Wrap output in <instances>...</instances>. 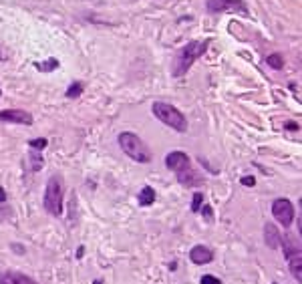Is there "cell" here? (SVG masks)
I'll use <instances>...</instances> for the list:
<instances>
[{
	"label": "cell",
	"instance_id": "1",
	"mask_svg": "<svg viewBox=\"0 0 302 284\" xmlns=\"http://www.w3.org/2000/svg\"><path fill=\"white\" fill-rule=\"evenodd\" d=\"M206 51H208V41H192V43H188L176 57L174 77H184L190 71V67L196 63V59H200Z\"/></svg>",
	"mask_w": 302,
	"mask_h": 284
},
{
	"label": "cell",
	"instance_id": "2",
	"mask_svg": "<svg viewBox=\"0 0 302 284\" xmlns=\"http://www.w3.org/2000/svg\"><path fill=\"white\" fill-rule=\"evenodd\" d=\"M119 146L121 150L137 164H149L151 162V152L149 148L143 144V141L139 139V135L131 133V131H123L119 135Z\"/></svg>",
	"mask_w": 302,
	"mask_h": 284
},
{
	"label": "cell",
	"instance_id": "3",
	"mask_svg": "<svg viewBox=\"0 0 302 284\" xmlns=\"http://www.w3.org/2000/svg\"><path fill=\"white\" fill-rule=\"evenodd\" d=\"M43 202H45V208L49 214H53L57 218L63 214V178L61 176H53L47 182Z\"/></svg>",
	"mask_w": 302,
	"mask_h": 284
},
{
	"label": "cell",
	"instance_id": "4",
	"mask_svg": "<svg viewBox=\"0 0 302 284\" xmlns=\"http://www.w3.org/2000/svg\"><path fill=\"white\" fill-rule=\"evenodd\" d=\"M154 115L162 121V123H166L168 127H172V129H176V131H186L188 129V121H186V117L174 107V105H170V103H154Z\"/></svg>",
	"mask_w": 302,
	"mask_h": 284
},
{
	"label": "cell",
	"instance_id": "5",
	"mask_svg": "<svg viewBox=\"0 0 302 284\" xmlns=\"http://www.w3.org/2000/svg\"><path fill=\"white\" fill-rule=\"evenodd\" d=\"M272 216H274L284 228H288V226L294 222V206L290 204V200L278 198V200L272 202Z\"/></svg>",
	"mask_w": 302,
	"mask_h": 284
},
{
	"label": "cell",
	"instance_id": "6",
	"mask_svg": "<svg viewBox=\"0 0 302 284\" xmlns=\"http://www.w3.org/2000/svg\"><path fill=\"white\" fill-rule=\"evenodd\" d=\"M206 7L210 13H242V15L248 13L242 0H208Z\"/></svg>",
	"mask_w": 302,
	"mask_h": 284
},
{
	"label": "cell",
	"instance_id": "7",
	"mask_svg": "<svg viewBox=\"0 0 302 284\" xmlns=\"http://www.w3.org/2000/svg\"><path fill=\"white\" fill-rule=\"evenodd\" d=\"M0 121L19 123V125H31L33 123V115L23 111V109H7V111H0Z\"/></svg>",
	"mask_w": 302,
	"mask_h": 284
},
{
	"label": "cell",
	"instance_id": "8",
	"mask_svg": "<svg viewBox=\"0 0 302 284\" xmlns=\"http://www.w3.org/2000/svg\"><path fill=\"white\" fill-rule=\"evenodd\" d=\"M166 166H168L172 172H180V170L192 166V162H190V156H188V154H184V152H172V154H168V158H166Z\"/></svg>",
	"mask_w": 302,
	"mask_h": 284
},
{
	"label": "cell",
	"instance_id": "9",
	"mask_svg": "<svg viewBox=\"0 0 302 284\" xmlns=\"http://www.w3.org/2000/svg\"><path fill=\"white\" fill-rule=\"evenodd\" d=\"M176 176H178V182H180L182 186H188V188H194V186H200V184H202V176H200L196 170H192V166H188V168L176 172Z\"/></svg>",
	"mask_w": 302,
	"mask_h": 284
},
{
	"label": "cell",
	"instance_id": "10",
	"mask_svg": "<svg viewBox=\"0 0 302 284\" xmlns=\"http://www.w3.org/2000/svg\"><path fill=\"white\" fill-rule=\"evenodd\" d=\"M190 258H192V262H194V264L202 266V264H208V262H212V260H214V254H212V250H210L208 246H202V244H198V246H194V248H192V252H190Z\"/></svg>",
	"mask_w": 302,
	"mask_h": 284
},
{
	"label": "cell",
	"instance_id": "11",
	"mask_svg": "<svg viewBox=\"0 0 302 284\" xmlns=\"http://www.w3.org/2000/svg\"><path fill=\"white\" fill-rule=\"evenodd\" d=\"M0 284H37V280L21 272H3L0 274Z\"/></svg>",
	"mask_w": 302,
	"mask_h": 284
},
{
	"label": "cell",
	"instance_id": "12",
	"mask_svg": "<svg viewBox=\"0 0 302 284\" xmlns=\"http://www.w3.org/2000/svg\"><path fill=\"white\" fill-rule=\"evenodd\" d=\"M280 232H278V228L272 224V222H268L266 226H264V242H266V246L268 248H272V250H276V248H280Z\"/></svg>",
	"mask_w": 302,
	"mask_h": 284
},
{
	"label": "cell",
	"instance_id": "13",
	"mask_svg": "<svg viewBox=\"0 0 302 284\" xmlns=\"http://www.w3.org/2000/svg\"><path fill=\"white\" fill-rule=\"evenodd\" d=\"M280 244H284V256H286V260L292 258V256H296V254H300V244L290 234L284 236V238H280Z\"/></svg>",
	"mask_w": 302,
	"mask_h": 284
},
{
	"label": "cell",
	"instance_id": "14",
	"mask_svg": "<svg viewBox=\"0 0 302 284\" xmlns=\"http://www.w3.org/2000/svg\"><path fill=\"white\" fill-rule=\"evenodd\" d=\"M288 266H290L292 276H294L298 282H302V254H296V256L288 258Z\"/></svg>",
	"mask_w": 302,
	"mask_h": 284
},
{
	"label": "cell",
	"instance_id": "15",
	"mask_svg": "<svg viewBox=\"0 0 302 284\" xmlns=\"http://www.w3.org/2000/svg\"><path fill=\"white\" fill-rule=\"evenodd\" d=\"M156 202V192L151 186H143V190L139 192V204L141 206H151Z\"/></svg>",
	"mask_w": 302,
	"mask_h": 284
},
{
	"label": "cell",
	"instance_id": "16",
	"mask_svg": "<svg viewBox=\"0 0 302 284\" xmlns=\"http://www.w3.org/2000/svg\"><path fill=\"white\" fill-rule=\"evenodd\" d=\"M266 63H268L272 69H276V71H280V69L284 67V59H282V55H278V53L270 55V57L266 59Z\"/></svg>",
	"mask_w": 302,
	"mask_h": 284
},
{
	"label": "cell",
	"instance_id": "17",
	"mask_svg": "<svg viewBox=\"0 0 302 284\" xmlns=\"http://www.w3.org/2000/svg\"><path fill=\"white\" fill-rule=\"evenodd\" d=\"M57 67H59V61H57V59H51V61H47V63H37V69H39V71H47V73H49V71H55Z\"/></svg>",
	"mask_w": 302,
	"mask_h": 284
},
{
	"label": "cell",
	"instance_id": "18",
	"mask_svg": "<svg viewBox=\"0 0 302 284\" xmlns=\"http://www.w3.org/2000/svg\"><path fill=\"white\" fill-rule=\"evenodd\" d=\"M83 93V85L81 83H73L69 89H67V97L69 99H75V97H79Z\"/></svg>",
	"mask_w": 302,
	"mask_h": 284
},
{
	"label": "cell",
	"instance_id": "19",
	"mask_svg": "<svg viewBox=\"0 0 302 284\" xmlns=\"http://www.w3.org/2000/svg\"><path fill=\"white\" fill-rule=\"evenodd\" d=\"M204 206V196L200 192L194 194V200H192V212H200V208Z\"/></svg>",
	"mask_w": 302,
	"mask_h": 284
},
{
	"label": "cell",
	"instance_id": "20",
	"mask_svg": "<svg viewBox=\"0 0 302 284\" xmlns=\"http://www.w3.org/2000/svg\"><path fill=\"white\" fill-rule=\"evenodd\" d=\"M33 150H45L47 148V139L45 137H39V139H33L31 144H29Z\"/></svg>",
	"mask_w": 302,
	"mask_h": 284
},
{
	"label": "cell",
	"instance_id": "21",
	"mask_svg": "<svg viewBox=\"0 0 302 284\" xmlns=\"http://www.w3.org/2000/svg\"><path fill=\"white\" fill-rule=\"evenodd\" d=\"M202 284H222V280L212 274H206V276H202Z\"/></svg>",
	"mask_w": 302,
	"mask_h": 284
},
{
	"label": "cell",
	"instance_id": "22",
	"mask_svg": "<svg viewBox=\"0 0 302 284\" xmlns=\"http://www.w3.org/2000/svg\"><path fill=\"white\" fill-rule=\"evenodd\" d=\"M200 210H202V214H204V218H206V220H212V218H214V212H212V208H210L208 204H206V206H202Z\"/></svg>",
	"mask_w": 302,
	"mask_h": 284
},
{
	"label": "cell",
	"instance_id": "23",
	"mask_svg": "<svg viewBox=\"0 0 302 284\" xmlns=\"http://www.w3.org/2000/svg\"><path fill=\"white\" fill-rule=\"evenodd\" d=\"M240 182H242V186H248V188L256 186V178H252V176H246V178H242Z\"/></svg>",
	"mask_w": 302,
	"mask_h": 284
},
{
	"label": "cell",
	"instance_id": "24",
	"mask_svg": "<svg viewBox=\"0 0 302 284\" xmlns=\"http://www.w3.org/2000/svg\"><path fill=\"white\" fill-rule=\"evenodd\" d=\"M7 202V192H5V188H0V204H5Z\"/></svg>",
	"mask_w": 302,
	"mask_h": 284
},
{
	"label": "cell",
	"instance_id": "25",
	"mask_svg": "<svg viewBox=\"0 0 302 284\" xmlns=\"http://www.w3.org/2000/svg\"><path fill=\"white\" fill-rule=\"evenodd\" d=\"M83 252H85V248H83V246H81V248H79V250H77V258H81V256H83Z\"/></svg>",
	"mask_w": 302,
	"mask_h": 284
},
{
	"label": "cell",
	"instance_id": "26",
	"mask_svg": "<svg viewBox=\"0 0 302 284\" xmlns=\"http://www.w3.org/2000/svg\"><path fill=\"white\" fill-rule=\"evenodd\" d=\"M93 284H103V282H101V280H95V282H93Z\"/></svg>",
	"mask_w": 302,
	"mask_h": 284
},
{
	"label": "cell",
	"instance_id": "27",
	"mask_svg": "<svg viewBox=\"0 0 302 284\" xmlns=\"http://www.w3.org/2000/svg\"><path fill=\"white\" fill-rule=\"evenodd\" d=\"M272 284H276V282H272Z\"/></svg>",
	"mask_w": 302,
	"mask_h": 284
}]
</instances>
